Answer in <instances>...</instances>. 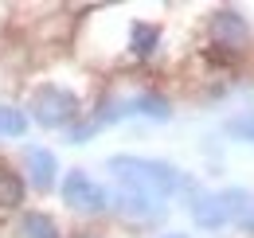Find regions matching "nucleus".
Wrapping results in <instances>:
<instances>
[{"instance_id": "obj_5", "label": "nucleus", "mask_w": 254, "mask_h": 238, "mask_svg": "<svg viewBox=\"0 0 254 238\" xmlns=\"http://www.w3.org/2000/svg\"><path fill=\"white\" fill-rule=\"evenodd\" d=\"M24 164H28V179H32L35 191H51L55 187V172H59V160L51 149H28L24 152Z\"/></svg>"}, {"instance_id": "obj_3", "label": "nucleus", "mask_w": 254, "mask_h": 238, "mask_svg": "<svg viewBox=\"0 0 254 238\" xmlns=\"http://www.w3.org/2000/svg\"><path fill=\"white\" fill-rule=\"evenodd\" d=\"M63 203L70 211H82V215H102L110 207V191L102 183H94L82 168H70L63 179Z\"/></svg>"}, {"instance_id": "obj_16", "label": "nucleus", "mask_w": 254, "mask_h": 238, "mask_svg": "<svg viewBox=\"0 0 254 238\" xmlns=\"http://www.w3.org/2000/svg\"><path fill=\"white\" fill-rule=\"evenodd\" d=\"M78 238H98V235H78Z\"/></svg>"}, {"instance_id": "obj_15", "label": "nucleus", "mask_w": 254, "mask_h": 238, "mask_svg": "<svg viewBox=\"0 0 254 238\" xmlns=\"http://www.w3.org/2000/svg\"><path fill=\"white\" fill-rule=\"evenodd\" d=\"M168 238H188V235H168Z\"/></svg>"}, {"instance_id": "obj_8", "label": "nucleus", "mask_w": 254, "mask_h": 238, "mask_svg": "<svg viewBox=\"0 0 254 238\" xmlns=\"http://www.w3.org/2000/svg\"><path fill=\"white\" fill-rule=\"evenodd\" d=\"M160 43V28L157 24H145V20H133L129 24V55L133 59H149Z\"/></svg>"}, {"instance_id": "obj_10", "label": "nucleus", "mask_w": 254, "mask_h": 238, "mask_svg": "<svg viewBox=\"0 0 254 238\" xmlns=\"http://www.w3.org/2000/svg\"><path fill=\"white\" fill-rule=\"evenodd\" d=\"M129 114H141V118H153V121H168V98L157 94V90H145V94H137V98H129L126 102Z\"/></svg>"}, {"instance_id": "obj_6", "label": "nucleus", "mask_w": 254, "mask_h": 238, "mask_svg": "<svg viewBox=\"0 0 254 238\" xmlns=\"http://www.w3.org/2000/svg\"><path fill=\"white\" fill-rule=\"evenodd\" d=\"M191 219H195V227H203V231H219V227H227L231 219H227L223 191H215V195H199V191H195V199H191Z\"/></svg>"}, {"instance_id": "obj_9", "label": "nucleus", "mask_w": 254, "mask_h": 238, "mask_svg": "<svg viewBox=\"0 0 254 238\" xmlns=\"http://www.w3.org/2000/svg\"><path fill=\"white\" fill-rule=\"evenodd\" d=\"M20 238H63V235L47 211H24L20 215Z\"/></svg>"}, {"instance_id": "obj_1", "label": "nucleus", "mask_w": 254, "mask_h": 238, "mask_svg": "<svg viewBox=\"0 0 254 238\" xmlns=\"http://www.w3.org/2000/svg\"><path fill=\"white\" fill-rule=\"evenodd\" d=\"M110 176L118 179L126 191H141L153 199H168V195H191L195 199V183H191L180 168L164 164V160H149V156H110L106 160Z\"/></svg>"}, {"instance_id": "obj_7", "label": "nucleus", "mask_w": 254, "mask_h": 238, "mask_svg": "<svg viewBox=\"0 0 254 238\" xmlns=\"http://www.w3.org/2000/svg\"><path fill=\"white\" fill-rule=\"evenodd\" d=\"M243 35H247V20L235 8H219L211 16V39H215V47H239Z\"/></svg>"}, {"instance_id": "obj_11", "label": "nucleus", "mask_w": 254, "mask_h": 238, "mask_svg": "<svg viewBox=\"0 0 254 238\" xmlns=\"http://www.w3.org/2000/svg\"><path fill=\"white\" fill-rule=\"evenodd\" d=\"M24 203V176L0 164V211H16Z\"/></svg>"}, {"instance_id": "obj_14", "label": "nucleus", "mask_w": 254, "mask_h": 238, "mask_svg": "<svg viewBox=\"0 0 254 238\" xmlns=\"http://www.w3.org/2000/svg\"><path fill=\"white\" fill-rule=\"evenodd\" d=\"M239 231H247V235H254V199H251V207H247V215L239 219Z\"/></svg>"}, {"instance_id": "obj_13", "label": "nucleus", "mask_w": 254, "mask_h": 238, "mask_svg": "<svg viewBox=\"0 0 254 238\" xmlns=\"http://www.w3.org/2000/svg\"><path fill=\"white\" fill-rule=\"evenodd\" d=\"M227 137H235V141H247V145H254V114L231 118V121H227Z\"/></svg>"}, {"instance_id": "obj_2", "label": "nucleus", "mask_w": 254, "mask_h": 238, "mask_svg": "<svg viewBox=\"0 0 254 238\" xmlns=\"http://www.w3.org/2000/svg\"><path fill=\"white\" fill-rule=\"evenodd\" d=\"M32 118L43 125V129H70L74 118L82 114V102L74 90L59 86V82H43V86L32 90V102H28Z\"/></svg>"}, {"instance_id": "obj_4", "label": "nucleus", "mask_w": 254, "mask_h": 238, "mask_svg": "<svg viewBox=\"0 0 254 238\" xmlns=\"http://www.w3.org/2000/svg\"><path fill=\"white\" fill-rule=\"evenodd\" d=\"M110 207L118 211V215H126L133 223H153L164 215V199H153V195H141V191H118L114 199H110Z\"/></svg>"}, {"instance_id": "obj_12", "label": "nucleus", "mask_w": 254, "mask_h": 238, "mask_svg": "<svg viewBox=\"0 0 254 238\" xmlns=\"http://www.w3.org/2000/svg\"><path fill=\"white\" fill-rule=\"evenodd\" d=\"M28 133V114L16 106H0V137H24Z\"/></svg>"}]
</instances>
